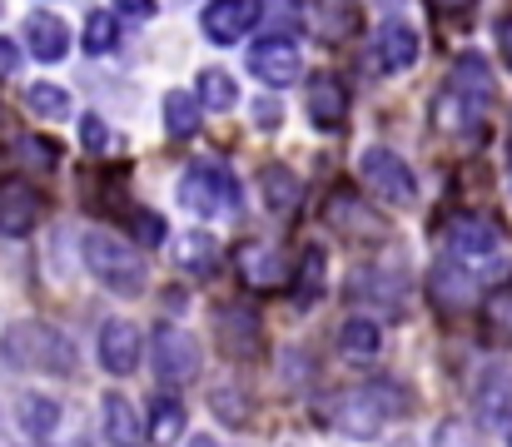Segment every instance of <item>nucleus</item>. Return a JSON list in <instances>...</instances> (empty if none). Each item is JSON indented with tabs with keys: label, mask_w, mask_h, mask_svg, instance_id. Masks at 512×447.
Instances as JSON below:
<instances>
[{
	"label": "nucleus",
	"mask_w": 512,
	"mask_h": 447,
	"mask_svg": "<svg viewBox=\"0 0 512 447\" xmlns=\"http://www.w3.org/2000/svg\"><path fill=\"white\" fill-rule=\"evenodd\" d=\"M179 204L199 219H229L239 209V179L219 159H199L179 179Z\"/></svg>",
	"instance_id": "nucleus-4"
},
{
	"label": "nucleus",
	"mask_w": 512,
	"mask_h": 447,
	"mask_svg": "<svg viewBox=\"0 0 512 447\" xmlns=\"http://www.w3.org/2000/svg\"><path fill=\"white\" fill-rule=\"evenodd\" d=\"M40 214H45L40 189H30V184H10V189H0V234L20 239V234H30V229L40 224Z\"/></svg>",
	"instance_id": "nucleus-17"
},
{
	"label": "nucleus",
	"mask_w": 512,
	"mask_h": 447,
	"mask_svg": "<svg viewBox=\"0 0 512 447\" xmlns=\"http://www.w3.org/2000/svg\"><path fill=\"white\" fill-rule=\"evenodd\" d=\"M259 0H209V10L199 15V25H204V35L214 40V45H234V40H244L254 25H259Z\"/></svg>",
	"instance_id": "nucleus-11"
},
{
	"label": "nucleus",
	"mask_w": 512,
	"mask_h": 447,
	"mask_svg": "<svg viewBox=\"0 0 512 447\" xmlns=\"http://www.w3.org/2000/svg\"><path fill=\"white\" fill-rule=\"evenodd\" d=\"M80 254H85V269H90L110 294L140 298L145 289H150V269H145L140 249L125 244V239H115L110 229H90L85 244H80Z\"/></svg>",
	"instance_id": "nucleus-1"
},
{
	"label": "nucleus",
	"mask_w": 512,
	"mask_h": 447,
	"mask_svg": "<svg viewBox=\"0 0 512 447\" xmlns=\"http://www.w3.org/2000/svg\"><path fill=\"white\" fill-rule=\"evenodd\" d=\"M443 244H448V254L463 259V264H488V259H498V249H503V229H498L488 214H453L448 229H443Z\"/></svg>",
	"instance_id": "nucleus-7"
},
{
	"label": "nucleus",
	"mask_w": 512,
	"mask_h": 447,
	"mask_svg": "<svg viewBox=\"0 0 512 447\" xmlns=\"http://www.w3.org/2000/svg\"><path fill=\"white\" fill-rule=\"evenodd\" d=\"M498 50H503V60H508V70H512V15L498 20Z\"/></svg>",
	"instance_id": "nucleus-43"
},
{
	"label": "nucleus",
	"mask_w": 512,
	"mask_h": 447,
	"mask_svg": "<svg viewBox=\"0 0 512 447\" xmlns=\"http://www.w3.org/2000/svg\"><path fill=\"white\" fill-rule=\"evenodd\" d=\"M393 413H403V393L393 383H363V388H343L334 403L324 408V418L348 433V438H373Z\"/></svg>",
	"instance_id": "nucleus-2"
},
{
	"label": "nucleus",
	"mask_w": 512,
	"mask_h": 447,
	"mask_svg": "<svg viewBox=\"0 0 512 447\" xmlns=\"http://www.w3.org/2000/svg\"><path fill=\"white\" fill-rule=\"evenodd\" d=\"M428 5H433V10H443V15H463L473 0H428Z\"/></svg>",
	"instance_id": "nucleus-44"
},
{
	"label": "nucleus",
	"mask_w": 512,
	"mask_h": 447,
	"mask_svg": "<svg viewBox=\"0 0 512 447\" xmlns=\"http://www.w3.org/2000/svg\"><path fill=\"white\" fill-rule=\"evenodd\" d=\"M130 219H135V234H140V244H160V239H165V224H160L155 214H145V209H130Z\"/></svg>",
	"instance_id": "nucleus-38"
},
{
	"label": "nucleus",
	"mask_w": 512,
	"mask_h": 447,
	"mask_svg": "<svg viewBox=\"0 0 512 447\" xmlns=\"http://www.w3.org/2000/svg\"><path fill=\"white\" fill-rule=\"evenodd\" d=\"M115 40H120L115 10H90V20H85V50H90V55H110Z\"/></svg>",
	"instance_id": "nucleus-33"
},
{
	"label": "nucleus",
	"mask_w": 512,
	"mask_h": 447,
	"mask_svg": "<svg viewBox=\"0 0 512 447\" xmlns=\"http://www.w3.org/2000/svg\"><path fill=\"white\" fill-rule=\"evenodd\" d=\"M100 368L115 373V378H125V373L140 368V328H135V323L110 318V323L100 328Z\"/></svg>",
	"instance_id": "nucleus-16"
},
{
	"label": "nucleus",
	"mask_w": 512,
	"mask_h": 447,
	"mask_svg": "<svg viewBox=\"0 0 512 447\" xmlns=\"http://www.w3.org/2000/svg\"><path fill=\"white\" fill-rule=\"evenodd\" d=\"M329 224L339 229L343 239H358V244H378V239H388V224L378 219V214H368V204L353 194V189H339L334 199H329Z\"/></svg>",
	"instance_id": "nucleus-14"
},
{
	"label": "nucleus",
	"mask_w": 512,
	"mask_h": 447,
	"mask_svg": "<svg viewBox=\"0 0 512 447\" xmlns=\"http://www.w3.org/2000/svg\"><path fill=\"white\" fill-rule=\"evenodd\" d=\"M383 5H398V0H383Z\"/></svg>",
	"instance_id": "nucleus-49"
},
{
	"label": "nucleus",
	"mask_w": 512,
	"mask_h": 447,
	"mask_svg": "<svg viewBox=\"0 0 512 447\" xmlns=\"http://www.w3.org/2000/svg\"><path fill=\"white\" fill-rule=\"evenodd\" d=\"M80 145L90 149V154H105V149H110V130H105L100 115H85V120H80Z\"/></svg>",
	"instance_id": "nucleus-37"
},
{
	"label": "nucleus",
	"mask_w": 512,
	"mask_h": 447,
	"mask_svg": "<svg viewBox=\"0 0 512 447\" xmlns=\"http://www.w3.org/2000/svg\"><path fill=\"white\" fill-rule=\"evenodd\" d=\"M15 70H20V45L0 35V80H10Z\"/></svg>",
	"instance_id": "nucleus-40"
},
{
	"label": "nucleus",
	"mask_w": 512,
	"mask_h": 447,
	"mask_svg": "<svg viewBox=\"0 0 512 447\" xmlns=\"http://www.w3.org/2000/svg\"><path fill=\"white\" fill-rule=\"evenodd\" d=\"M20 159H25V164H55V145H50V140H20Z\"/></svg>",
	"instance_id": "nucleus-39"
},
{
	"label": "nucleus",
	"mask_w": 512,
	"mask_h": 447,
	"mask_svg": "<svg viewBox=\"0 0 512 447\" xmlns=\"http://www.w3.org/2000/svg\"><path fill=\"white\" fill-rule=\"evenodd\" d=\"M214 343L229 358H254L259 353V313L249 303H224L214 308Z\"/></svg>",
	"instance_id": "nucleus-9"
},
{
	"label": "nucleus",
	"mask_w": 512,
	"mask_h": 447,
	"mask_svg": "<svg viewBox=\"0 0 512 447\" xmlns=\"http://www.w3.org/2000/svg\"><path fill=\"white\" fill-rule=\"evenodd\" d=\"M209 403H214V413H219L229 428L249 423V413H244V408H249V403H244V393H234V388H214V393H209Z\"/></svg>",
	"instance_id": "nucleus-36"
},
{
	"label": "nucleus",
	"mask_w": 512,
	"mask_h": 447,
	"mask_svg": "<svg viewBox=\"0 0 512 447\" xmlns=\"http://www.w3.org/2000/svg\"><path fill=\"white\" fill-rule=\"evenodd\" d=\"M189 447H219V443H214V438H194Z\"/></svg>",
	"instance_id": "nucleus-46"
},
{
	"label": "nucleus",
	"mask_w": 512,
	"mask_h": 447,
	"mask_svg": "<svg viewBox=\"0 0 512 447\" xmlns=\"http://www.w3.org/2000/svg\"><path fill=\"white\" fill-rule=\"evenodd\" d=\"M473 403L488 413V418H503L512 408V368L508 363H488L478 378H473Z\"/></svg>",
	"instance_id": "nucleus-22"
},
{
	"label": "nucleus",
	"mask_w": 512,
	"mask_h": 447,
	"mask_svg": "<svg viewBox=\"0 0 512 447\" xmlns=\"http://www.w3.org/2000/svg\"><path fill=\"white\" fill-rule=\"evenodd\" d=\"M105 433L115 447H145V428H140V413L125 393H105Z\"/></svg>",
	"instance_id": "nucleus-23"
},
{
	"label": "nucleus",
	"mask_w": 512,
	"mask_h": 447,
	"mask_svg": "<svg viewBox=\"0 0 512 447\" xmlns=\"http://www.w3.org/2000/svg\"><path fill=\"white\" fill-rule=\"evenodd\" d=\"M403 289H408V279L398 269H378V264L353 269V279H348V298L368 303V318L373 313H398L403 308Z\"/></svg>",
	"instance_id": "nucleus-8"
},
{
	"label": "nucleus",
	"mask_w": 512,
	"mask_h": 447,
	"mask_svg": "<svg viewBox=\"0 0 512 447\" xmlns=\"http://www.w3.org/2000/svg\"><path fill=\"white\" fill-rule=\"evenodd\" d=\"M0 174H5V154H0Z\"/></svg>",
	"instance_id": "nucleus-47"
},
{
	"label": "nucleus",
	"mask_w": 512,
	"mask_h": 447,
	"mask_svg": "<svg viewBox=\"0 0 512 447\" xmlns=\"http://www.w3.org/2000/svg\"><path fill=\"white\" fill-rule=\"evenodd\" d=\"M433 447H483V433L473 423H463V418H448V423H438Z\"/></svg>",
	"instance_id": "nucleus-35"
},
{
	"label": "nucleus",
	"mask_w": 512,
	"mask_h": 447,
	"mask_svg": "<svg viewBox=\"0 0 512 447\" xmlns=\"http://www.w3.org/2000/svg\"><path fill=\"white\" fill-rule=\"evenodd\" d=\"M199 100H204L214 115H224V110L239 105V90H234V80H229L224 70H199Z\"/></svg>",
	"instance_id": "nucleus-31"
},
{
	"label": "nucleus",
	"mask_w": 512,
	"mask_h": 447,
	"mask_svg": "<svg viewBox=\"0 0 512 447\" xmlns=\"http://www.w3.org/2000/svg\"><path fill=\"white\" fill-rule=\"evenodd\" d=\"M75 447H90V443H75Z\"/></svg>",
	"instance_id": "nucleus-50"
},
{
	"label": "nucleus",
	"mask_w": 512,
	"mask_h": 447,
	"mask_svg": "<svg viewBox=\"0 0 512 447\" xmlns=\"http://www.w3.org/2000/svg\"><path fill=\"white\" fill-rule=\"evenodd\" d=\"M0 353L10 358V368L20 373H75V348L60 328H45V323H15L5 338H0Z\"/></svg>",
	"instance_id": "nucleus-3"
},
{
	"label": "nucleus",
	"mask_w": 512,
	"mask_h": 447,
	"mask_svg": "<svg viewBox=\"0 0 512 447\" xmlns=\"http://www.w3.org/2000/svg\"><path fill=\"white\" fill-rule=\"evenodd\" d=\"M403 447H408V443H403Z\"/></svg>",
	"instance_id": "nucleus-51"
},
{
	"label": "nucleus",
	"mask_w": 512,
	"mask_h": 447,
	"mask_svg": "<svg viewBox=\"0 0 512 447\" xmlns=\"http://www.w3.org/2000/svg\"><path fill=\"white\" fill-rule=\"evenodd\" d=\"M299 70H304L299 45L284 40V35H269V40H259V45L249 50V75L264 80V85H274V90L289 85V80H299Z\"/></svg>",
	"instance_id": "nucleus-10"
},
{
	"label": "nucleus",
	"mask_w": 512,
	"mask_h": 447,
	"mask_svg": "<svg viewBox=\"0 0 512 447\" xmlns=\"http://www.w3.org/2000/svg\"><path fill=\"white\" fill-rule=\"evenodd\" d=\"M483 328H488L493 338L512 343V289H493V294H488V303H483Z\"/></svg>",
	"instance_id": "nucleus-34"
},
{
	"label": "nucleus",
	"mask_w": 512,
	"mask_h": 447,
	"mask_svg": "<svg viewBox=\"0 0 512 447\" xmlns=\"http://www.w3.org/2000/svg\"><path fill=\"white\" fill-rule=\"evenodd\" d=\"M115 10H125V15H135V20H150L160 5H155V0H115Z\"/></svg>",
	"instance_id": "nucleus-41"
},
{
	"label": "nucleus",
	"mask_w": 512,
	"mask_h": 447,
	"mask_svg": "<svg viewBox=\"0 0 512 447\" xmlns=\"http://www.w3.org/2000/svg\"><path fill=\"white\" fill-rule=\"evenodd\" d=\"M508 194H512V174H508Z\"/></svg>",
	"instance_id": "nucleus-48"
},
{
	"label": "nucleus",
	"mask_w": 512,
	"mask_h": 447,
	"mask_svg": "<svg viewBox=\"0 0 512 447\" xmlns=\"http://www.w3.org/2000/svg\"><path fill=\"white\" fill-rule=\"evenodd\" d=\"M15 418H20V428H25L30 438H50V433L60 428V403L45 398V393H20Z\"/></svg>",
	"instance_id": "nucleus-26"
},
{
	"label": "nucleus",
	"mask_w": 512,
	"mask_h": 447,
	"mask_svg": "<svg viewBox=\"0 0 512 447\" xmlns=\"http://www.w3.org/2000/svg\"><path fill=\"white\" fill-rule=\"evenodd\" d=\"M150 438L160 447H170L184 438V408H179L174 398H155V403H150Z\"/></svg>",
	"instance_id": "nucleus-30"
},
{
	"label": "nucleus",
	"mask_w": 512,
	"mask_h": 447,
	"mask_svg": "<svg viewBox=\"0 0 512 447\" xmlns=\"http://www.w3.org/2000/svg\"><path fill=\"white\" fill-rule=\"evenodd\" d=\"M234 264H239V279L249 284V289H284L289 284V264H284V254L274 249V244H239L234 249Z\"/></svg>",
	"instance_id": "nucleus-15"
},
{
	"label": "nucleus",
	"mask_w": 512,
	"mask_h": 447,
	"mask_svg": "<svg viewBox=\"0 0 512 447\" xmlns=\"http://www.w3.org/2000/svg\"><path fill=\"white\" fill-rule=\"evenodd\" d=\"M324 279H329V259H324V249H304L299 274H294V303H299V308L319 303V298H324V289H329Z\"/></svg>",
	"instance_id": "nucleus-28"
},
{
	"label": "nucleus",
	"mask_w": 512,
	"mask_h": 447,
	"mask_svg": "<svg viewBox=\"0 0 512 447\" xmlns=\"http://www.w3.org/2000/svg\"><path fill=\"white\" fill-rule=\"evenodd\" d=\"M25 45H30V55L35 60H65L70 55V30H65V20L60 15H30L25 20Z\"/></svg>",
	"instance_id": "nucleus-21"
},
{
	"label": "nucleus",
	"mask_w": 512,
	"mask_h": 447,
	"mask_svg": "<svg viewBox=\"0 0 512 447\" xmlns=\"http://www.w3.org/2000/svg\"><path fill=\"white\" fill-rule=\"evenodd\" d=\"M358 174H363L368 194H373V199H383V204H408V199L418 194L408 159H403V154H393V149H383V145H373V149H363V154H358Z\"/></svg>",
	"instance_id": "nucleus-5"
},
{
	"label": "nucleus",
	"mask_w": 512,
	"mask_h": 447,
	"mask_svg": "<svg viewBox=\"0 0 512 447\" xmlns=\"http://www.w3.org/2000/svg\"><path fill=\"white\" fill-rule=\"evenodd\" d=\"M304 105H309V120H314V130H339L343 120H348V90H343L334 75H314L309 80V95H304Z\"/></svg>",
	"instance_id": "nucleus-18"
},
{
	"label": "nucleus",
	"mask_w": 512,
	"mask_h": 447,
	"mask_svg": "<svg viewBox=\"0 0 512 447\" xmlns=\"http://www.w3.org/2000/svg\"><path fill=\"white\" fill-rule=\"evenodd\" d=\"M448 85L458 90V95H468V100H478V105H488L493 110V70H488V60L478 55V50H463L458 60H453V75H448Z\"/></svg>",
	"instance_id": "nucleus-20"
},
{
	"label": "nucleus",
	"mask_w": 512,
	"mask_h": 447,
	"mask_svg": "<svg viewBox=\"0 0 512 447\" xmlns=\"http://www.w3.org/2000/svg\"><path fill=\"white\" fill-rule=\"evenodd\" d=\"M483 120H488V105L458 95L453 85L438 90V100H433V125H438L443 135H453V140H473V135L483 130Z\"/></svg>",
	"instance_id": "nucleus-13"
},
{
	"label": "nucleus",
	"mask_w": 512,
	"mask_h": 447,
	"mask_svg": "<svg viewBox=\"0 0 512 447\" xmlns=\"http://www.w3.org/2000/svg\"><path fill=\"white\" fill-rule=\"evenodd\" d=\"M299 199H304V184H299V174L294 169H284V164H269L264 169V204L274 209V214H294L299 209Z\"/></svg>",
	"instance_id": "nucleus-24"
},
{
	"label": "nucleus",
	"mask_w": 512,
	"mask_h": 447,
	"mask_svg": "<svg viewBox=\"0 0 512 447\" xmlns=\"http://www.w3.org/2000/svg\"><path fill=\"white\" fill-rule=\"evenodd\" d=\"M150 363H155L160 383L184 388V383L199 378V343H194L184 328L165 323V328H155V338H150Z\"/></svg>",
	"instance_id": "nucleus-6"
},
{
	"label": "nucleus",
	"mask_w": 512,
	"mask_h": 447,
	"mask_svg": "<svg viewBox=\"0 0 512 447\" xmlns=\"http://www.w3.org/2000/svg\"><path fill=\"white\" fill-rule=\"evenodd\" d=\"M498 423H503V438H508V447H512V408L503 413V418H498Z\"/></svg>",
	"instance_id": "nucleus-45"
},
{
	"label": "nucleus",
	"mask_w": 512,
	"mask_h": 447,
	"mask_svg": "<svg viewBox=\"0 0 512 447\" xmlns=\"http://www.w3.org/2000/svg\"><path fill=\"white\" fill-rule=\"evenodd\" d=\"M339 348L348 358H373L378 348H383V328H378V318H348L339 328Z\"/></svg>",
	"instance_id": "nucleus-29"
},
{
	"label": "nucleus",
	"mask_w": 512,
	"mask_h": 447,
	"mask_svg": "<svg viewBox=\"0 0 512 447\" xmlns=\"http://www.w3.org/2000/svg\"><path fill=\"white\" fill-rule=\"evenodd\" d=\"M25 105H30L40 120H65V115H70V90H65V85H45V80H40V85H30V90H25Z\"/></svg>",
	"instance_id": "nucleus-32"
},
{
	"label": "nucleus",
	"mask_w": 512,
	"mask_h": 447,
	"mask_svg": "<svg viewBox=\"0 0 512 447\" xmlns=\"http://www.w3.org/2000/svg\"><path fill=\"white\" fill-rule=\"evenodd\" d=\"M199 120H204V100L189 95V90H170V100H165V130H170V140H194L199 135Z\"/></svg>",
	"instance_id": "nucleus-27"
},
{
	"label": "nucleus",
	"mask_w": 512,
	"mask_h": 447,
	"mask_svg": "<svg viewBox=\"0 0 512 447\" xmlns=\"http://www.w3.org/2000/svg\"><path fill=\"white\" fill-rule=\"evenodd\" d=\"M428 294L433 303L443 308V313H463L468 303H478V279L468 274V264L463 259H438L433 264V274H428Z\"/></svg>",
	"instance_id": "nucleus-12"
},
{
	"label": "nucleus",
	"mask_w": 512,
	"mask_h": 447,
	"mask_svg": "<svg viewBox=\"0 0 512 447\" xmlns=\"http://www.w3.org/2000/svg\"><path fill=\"white\" fill-rule=\"evenodd\" d=\"M174 259H179V269H189V274H214V269H219V244H214L204 229H189V234L174 239Z\"/></svg>",
	"instance_id": "nucleus-25"
},
{
	"label": "nucleus",
	"mask_w": 512,
	"mask_h": 447,
	"mask_svg": "<svg viewBox=\"0 0 512 447\" xmlns=\"http://www.w3.org/2000/svg\"><path fill=\"white\" fill-rule=\"evenodd\" d=\"M373 60H378V70L403 75V70L418 60V35H413L403 20H388V25L373 35Z\"/></svg>",
	"instance_id": "nucleus-19"
},
{
	"label": "nucleus",
	"mask_w": 512,
	"mask_h": 447,
	"mask_svg": "<svg viewBox=\"0 0 512 447\" xmlns=\"http://www.w3.org/2000/svg\"><path fill=\"white\" fill-rule=\"evenodd\" d=\"M269 5H274V15H279V20H289V25H299V20H304V0H269Z\"/></svg>",
	"instance_id": "nucleus-42"
}]
</instances>
